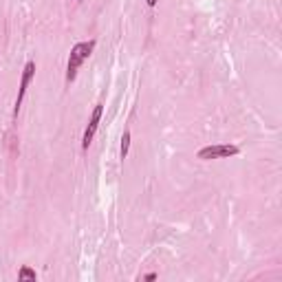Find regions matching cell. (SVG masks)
Segmentation results:
<instances>
[{"label":"cell","mask_w":282,"mask_h":282,"mask_svg":"<svg viewBox=\"0 0 282 282\" xmlns=\"http://www.w3.org/2000/svg\"><path fill=\"white\" fill-rule=\"evenodd\" d=\"M35 75V62H27L25 64V71H22V77H20V88H18V97H16V108H13V115L18 117L20 113V106L25 102V95H27V88L31 84V79Z\"/></svg>","instance_id":"cell-3"},{"label":"cell","mask_w":282,"mask_h":282,"mask_svg":"<svg viewBox=\"0 0 282 282\" xmlns=\"http://www.w3.org/2000/svg\"><path fill=\"white\" fill-rule=\"evenodd\" d=\"M128 150H130V130H124V135H122V159L128 157Z\"/></svg>","instance_id":"cell-5"},{"label":"cell","mask_w":282,"mask_h":282,"mask_svg":"<svg viewBox=\"0 0 282 282\" xmlns=\"http://www.w3.org/2000/svg\"><path fill=\"white\" fill-rule=\"evenodd\" d=\"M240 152L238 146H232V144H218V146H207L201 148L196 157L203 159V161H210V159H229V157H236Z\"/></svg>","instance_id":"cell-2"},{"label":"cell","mask_w":282,"mask_h":282,"mask_svg":"<svg viewBox=\"0 0 282 282\" xmlns=\"http://www.w3.org/2000/svg\"><path fill=\"white\" fill-rule=\"evenodd\" d=\"M144 280H157V273H148V276H144Z\"/></svg>","instance_id":"cell-7"},{"label":"cell","mask_w":282,"mask_h":282,"mask_svg":"<svg viewBox=\"0 0 282 282\" xmlns=\"http://www.w3.org/2000/svg\"><path fill=\"white\" fill-rule=\"evenodd\" d=\"M102 113H104V106H102V104H97V106L93 108V113H91V119H88V126H86V130H84V137H82V148H84V150H88V146H91L95 132H97V126L102 122Z\"/></svg>","instance_id":"cell-4"},{"label":"cell","mask_w":282,"mask_h":282,"mask_svg":"<svg viewBox=\"0 0 282 282\" xmlns=\"http://www.w3.org/2000/svg\"><path fill=\"white\" fill-rule=\"evenodd\" d=\"M146 3L150 5V7H154V5H157V0H146Z\"/></svg>","instance_id":"cell-8"},{"label":"cell","mask_w":282,"mask_h":282,"mask_svg":"<svg viewBox=\"0 0 282 282\" xmlns=\"http://www.w3.org/2000/svg\"><path fill=\"white\" fill-rule=\"evenodd\" d=\"M18 278H20V280H35L38 276H35L33 269H29V267H22V269L18 271Z\"/></svg>","instance_id":"cell-6"},{"label":"cell","mask_w":282,"mask_h":282,"mask_svg":"<svg viewBox=\"0 0 282 282\" xmlns=\"http://www.w3.org/2000/svg\"><path fill=\"white\" fill-rule=\"evenodd\" d=\"M95 49V40H88V42H77L75 47L71 49V55H69V64H66V82H71L77 77V71L79 66L84 64L86 57H91Z\"/></svg>","instance_id":"cell-1"}]
</instances>
